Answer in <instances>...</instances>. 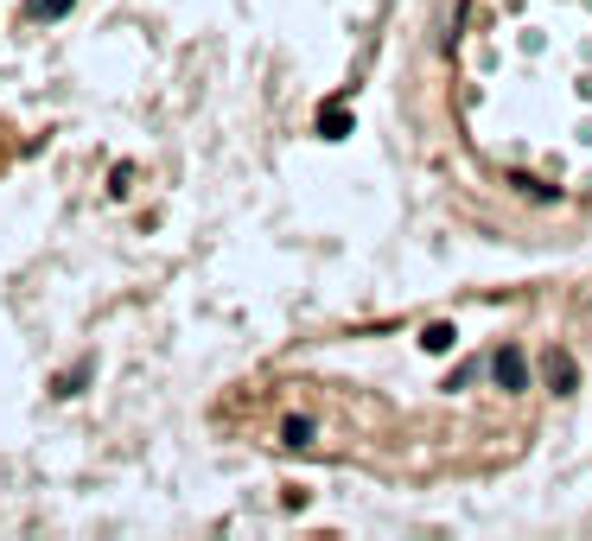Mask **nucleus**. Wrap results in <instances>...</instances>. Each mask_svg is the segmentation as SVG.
<instances>
[{"label":"nucleus","mask_w":592,"mask_h":541,"mask_svg":"<svg viewBox=\"0 0 592 541\" xmlns=\"http://www.w3.org/2000/svg\"><path fill=\"white\" fill-rule=\"evenodd\" d=\"M64 7V0H39V7H32V13H58Z\"/></svg>","instance_id":"f257e3e1"}]
</instances>
